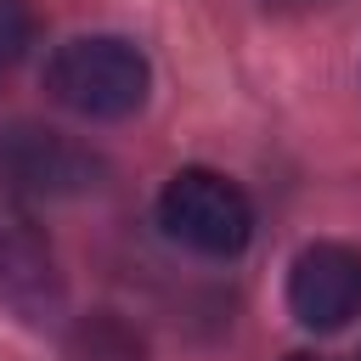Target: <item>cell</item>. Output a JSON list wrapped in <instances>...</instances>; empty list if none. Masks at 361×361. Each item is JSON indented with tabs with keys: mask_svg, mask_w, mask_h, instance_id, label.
<instances>
[{
	"mask_svg": "<svg viewBox=\"0 0 361 361\" xmlns=\"http://www.w3.org/2000/svg\"><path fill=\"white\" fill-rule=\"evenodd\" d=\"M158 226L169 243H180L192 254L231 259L254 237V203L237 180H226L214 169H180L158 192Z\"/></svg>",
	"mask_w": 361,
	"mask_h": 361,
	"instance_id": "7a4b0ae2",
	"label": "cell"
},
{
	"mask_svg": "<svg viewBox=\"0 0 361 361\" xmlns=\"http://www.w3.org/2000/svg\"><path fill=\"white\" fill-rule=\"evenodd\" d=\"M45 90L79 118H130L152 90V68L118 34H79L51 51Z\"/></svg>",
	"mask_w": 361,
	"mask_h": 361,
	"instance_id": "6da1fadb",
	"label": "cell"
},
{
	"mask_svg": "<svg viewBox=\"0 0 361 361\" xmlns=\"http://www.w3.org/2000/svg\"><path fill=\"white\" fill-rule=\"evenodd\" d=\"M288 310L310 333H338L361 316V254L344 243L299 248L288 271Z\"/></svg>",
	"mask_w": 361,
	"mask_h": 361,
	"instance_id": "5b68a950",
	"label": "cell"
},
{
	"mask_svg": "<svg viewBox=\"0 0 361 361\" xmlns=\"http://www.w3.org/2000/svg\"><path fill=\"white\" fill-rule=\"evenodd\" d=\"M0 175L34 197H79L102 186V158L62 130L17 124L0 135Z\"/></svg>",
	"mask_w": 361,
	"mask_h": 361,
	"instance_id": "277c9868",
	"label": "cell"
},
{
	"mask_svg": "<svg viewBox=\"0 0 361 361\" xmlns=\"http://www.w3.org/2000/svg\"><path fill=\"white\" fill-rule=\"evenodd\" d=\"M141 355H147L141 338H135L118 316H107V310L85 316V322L68 333V361H141Z\"/></svg>",
	"mask_w": 361,
	"mask_h": 361,
	"instance_id": "8992f818",
	"label": "cell"
},
{
	"mask_svg": "<svg viewBox=\"0 0 361 361\" xmlns=\"http://www.w3.org/2000/svg\"><path fill=\"white\" fill-rule=\"evenodd\" d=\"M288 361H327V355H305V350H299V355H288Z\"/></svg>",
	"mask_w": 361,
	"mask_h": 361,
	"instance_id": "9c48e42d",
	"label": "cell"
},
{
	"mask_svg": "<svg viewBox=\"0 0 361 361\" xmlns=\"http://www.w3.org/2000/svg\"><path fill=\"white\" fill-rule=\"evenodd\" d=\"M34 45V11L23 0H0V68L23 62Z\"/></svg>",
	"mask_w": 361,
	"mask_h": 361,
	"instance_id": "52a82bcc",
	"label": "cell"
},
{
	"mask_svg": "<svg viewBox=\"0 0 361 361\" xmlns=\"http://www.w3.org/2000/svg\"><path fill=\"white\" fill-rule=\"evenodd\" d=\"M0 310H11L23 327H56L68 316L62 265L34 214L6 192H0Z\"/></svg>",
	"mask_w": 361,
	"mask_h": 361,
	"instance_id": "3957f363",
	"label": "cell"
},
{
	"mask_svg": "<svg viewBox=\"0 0 361 361\" xmlns=\"http://www.w3.org/2000/svg\"><path fill=\"white\" fill-rule=\"evenodd\" d=\"M355 361H361V355H355Z\"/></svg>",
	"mask_w": 361,
	"mask_h": 361,
	"instance_id": "30bf717a",
	"label": "cell"
},
{
	"mask_svg": "<svg viewBox=\"0 0 361 361\" xmlns=\"http://www.w3.org/2000/svg\"><path fill=\"white\" fill-rule=\"evenodd\" d=\"M271 6H322V0H271Z\"/></svg>",
	"mask_w": 361,
	"mask_h": 361,
	"instance_id": "ba28073f",
	"label": "cell"
}]
</instances>
